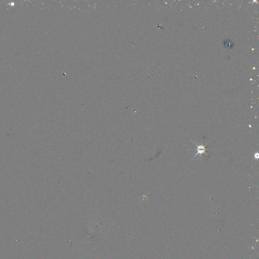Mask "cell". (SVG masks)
I'll use <instances>...</instances> for the list:
<instances>
[{"label":"cell","mask_w":259,"mask_h":259,"mask_svg":"<svg viewBox=\"0 0 259 259\" xmlns=\"http://www.w3.org/2000/svg\"><path fill=\"white\" fill-rule=\"evenodd\" d=\"M191 141L193 142V143L196 145L197 146H198V148H197V153L195 154V156H194L193 157V158H194V157H196V156H198V155H199V156H201L203 154H205V156H208V154L206 153V151L208 150V149L205 148V146L207 145L209 143H207V144H205V145H199V144H198V143H196V142L193 141Z\"/></svg>","instance_id":"1"}]
</instances>
